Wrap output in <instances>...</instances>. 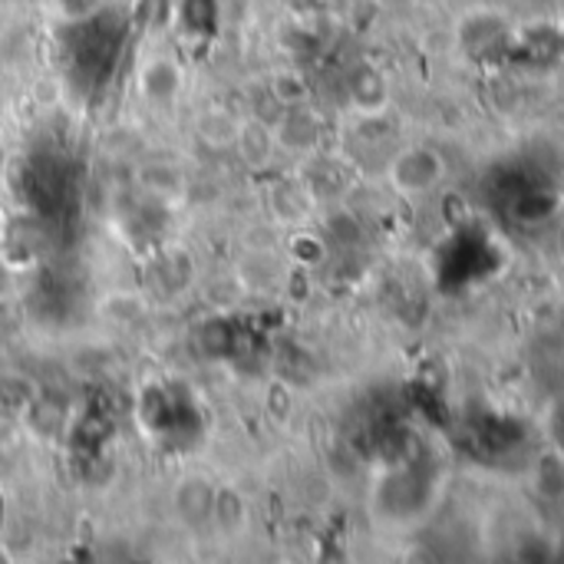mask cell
I'll list each match as a JSON object with an SVG mask.
<instances>
[{
	"instance_id": "obj_1",
	"label": "cell",
	"mask_w": 564,
	"mask_h": 564,
	"mask_svg": "<svg viewBox=\"0 0 564 564\" xmlns=\"http://www.w3.org/2000/svg\"><path fill=\"white\" fill-rule=\"evenodd\" d=\"M390 175H393V185H397L400 192L420 195V192H426V188H433V185L440 182L443 162H440V155H433V152H426V149H413V152H403V155L393 162Z\"/></svg>"
},
{
	"instance_id": "obj_2",
	"label": "cell",
	"mask_w": 564,
	"mask_h": 564,
	"mask_svg": "<svg viewBox=\"0 0 564 564\" xmlns=\"http://www.w3.org/2000/svg\"><path fill=\"white\" fill-rule=\"evenodd\" d=\"M238 126H241V119H238L235 112H228L225 106H208V109H202L198 119H195V135H198L202 145H208L212 152H228V149H235Z\"/></svg>"
},
{
	"instance_id": "obj_3",
	"label": "cell",
	"mask_w": 564,
	"mask_h": 564,
	"mask_svg": "<svg viewBox=\"0 0 564 564\" xmlns=\"http://www.w3.org/2000/svg\"><path fill=\"white\" fill-rule=\"evenodd\" d=\"M238 159L251 169H264L274 155V135L268 129V122L261 119H241L238 126V139H235Z\"/></svg>"
},
{
	"instance_id": "obj_4",
	"label": "cell",
	"mask_w": 564,
	"mask_h": 564,
	"mask_svg": "<svg viewBox=\"0 0 564 564\" xmlns=\"http://www.w3.org/2000/svg\"><path fill=\"white\" fill-rule=\"evenodd\" d=\"M212 502H215V489H212L208 482L188 479V482L178 486L175 506H178V516H182L192 529H198V525H205V522L212 519Z\"/></svg>"
},
{
	"instance_id": "obj_5",
	"label": "cell",
	"mask_w": 564,
	"mask_h": 564,
	"mask_svg": "<svg viewBox=\"0 0 564 564\" xmlns=\"http://www.w3.org/2000/svg\"><path fill=\"white\" fill-rule=\"evenodd\" d=\"M212 522L221 535H238L248 522V509L245 499L235 489H215V502H212Z\"/></svg>"
},
{
	"instance_id": "obj_6",
	"label": "cell",
	"mask_w": 564,
	"mask_h": 564,
	"mask_svg": "<svg viewBox=\"0 0 564 564\" xmlns=\"http://www.w3.org/2000/svg\"><path fill=\"white\" fill-rule=\"evenodd\" d=\"M354 106L360 112H380L387 106V86L377 73H360L354 76Z\"/></svg>"
},
{
	"instance_id": "obj_7",
	"label": "cell",
	"mask_w": 564,
	"mask_h": 564,
	"mask_svg": "<svg viewBox=\"0 0 564 564\" xmlns=\"http://www.w3.org/2000/svg\"><path fill=\"white\" fill-rule=\"evenodd\" d=\"M307 83L297 76V73H278L274 79H271V96L281 102V106H304L307 102Z\"/></svg>"
},
{
	"instance_id": "obj_8",
	"label": "cell",
	"mask_w": 564,
	"mask_h": 564,
	"mask_svg": "<svg viewBox=\"0 0 564 564\" xmlns=\"http://www.w3.org/2000/svg\"><path fill=\"white\" fill-rule=\"evenodd\" d=\"M558 440H562V449H564V413H562V420H558Z\"/></svg>"
}]
</instances>
